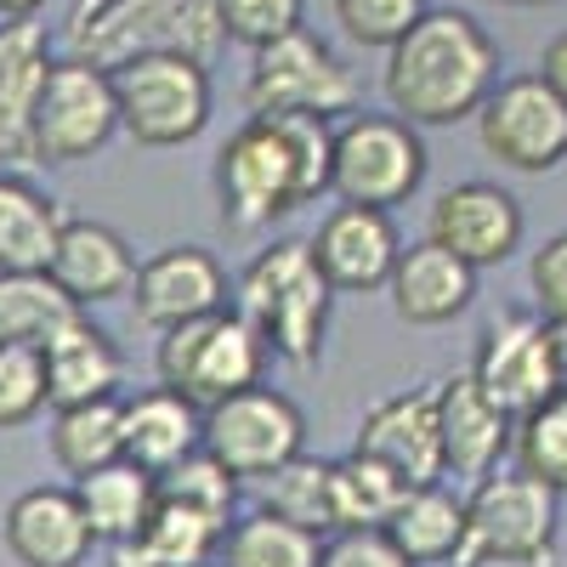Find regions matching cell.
<instances>
[{"label":"cell","mask_w":567,"mask_h":567,"mask_svg":"<svg viewBox=\"0 0 567 567\" xmlns=\"http://www.w3.org/2000/svg\"><path fill=\"white\" fill-rule=\"evenodd\" d=\"M550 398H567V323H550Z\"/></svg>","instance_id":"b9f144b4"},{"label":"cell","mask_w":567,"mask_h":567,"mask_svg":"<svg viewBox=\"0 0 567 567\" xmlns=\"http://www.w3.org/2000/svg\"><path fill=\"white\" fill-rule=\"evenodd\" d=\"M539 80L556 91V97L567 103V34H556L545 52H539Z\"/></svg>","instance_id":"60d3db41"},{"label":"cell","mask_w":567,"mask_h":567,"mask_svg":"<svg viewBox=\"0 0 567 567\" xmlns=\"http://www.w3.org/2000/svg\"><path fill=\"white\" fill-rule=\"evenodd\" d=\"M329 488H336V534H341V528H386L414 483H403L398 471L381 465L374 454L352 449L347 460L329 465Z\"/></svg>","instance_id":"f1b7e54d"},{"label":"cell","mask_w":567,"mask_h":567,"mask_svg":"<svg viewBox=\"0 0 567 567\" xmlns=\"http://www.w3.org/2000/svg\"><path fill=\"white\" fill-rule=\"evenodd\" d=\"M120 131L142 148H182L210 125V69L187 52H142L109 69Z\"/></svg>","instance_id":"8992f818"},{"label":"cell","mask_w":567,"mask_h":567,"mask_svg":"<svg viewBox=\"0 0 567 567\" xmlns=\"http://www.w3.org/2000/svg\"><path fill=\"white\" fill-rule=\"evenodd\" d=\"M109 567H159V561L148 556L142 539H120V545H109Z\"/></svg>","instance_id":"7bdbcfd3"},{"label":"cell","mask_w":567,"mask_h":567,"mask_svg":"<svg viewBox=\"0 0 567 567\" xmlns=\"http://www.w3.org/2000/svg\"><path fill=\"white\" fill-rule=\"evenodd\" d=\"M386 296H392V312L403 323L437 329V323H454L471 301H477V267L460 261L443 245H432V239H420V245L398 250Z\"/></svg>","instance_id":"7402d4cb"},{"label":"cell","mask_w":567,"mask_h":567,"mask_svg":"<svg viewBox=\"0 0 567 567\" xmlns=\"http://www.w3.org/2000/svg\"><path fill=\"white\" fill-rule=\"evenodd\" d=\"M437 398V437H443V477H488L499 454L511 449L516 420L477 386V374L460 369L432 386Z\"/></svg>","instance_id":"e0dca14e"},{"label":"cell","mask_w":567,"mask_h":567,"mask_svg":"<svg viewBox=\"0 0 567 567\" xmlns=\"http://www.w3.org/2000/svg\"><path fill=\"white\" fill-rule=\"evenodd\" d=\"M336 7V23L347 29V40L358 45H386L409 34V23L425 12V0H329Z\"/></svg>","instance_id":"74e56055"},{"label":"cell","mask_w":567,"mask_h":567,"mask_svg":"<svg viewBox=\"0 0 567 567\" xmlns=\"http://www.w3.org/2000/svg\"><path fill=\"white\" fill-rule=\"evenodd\" d=\"M45 7V0H0V23H12V18H34Z\"/></svg>","instance_id":"ee69618b"},{"label":"cell","mask_w":567,"mask_h":567,"mask_svg":"<svg viewBox=\"0 0 567 567\" xmlns=\"http://www.w3.org/2000/svg\"><path fill=\"white\" fill-rule=\"evenodd\" d=\"M381 534L403 550L409 567H443L465 545V499L443 483H414Z\"/></svg>","instance_id":"484cf974"},{"label":"cell","mask_w":567,"mask_h":567,"mask_svg":"<svg viewBox=\"0 0 567 567\" xmlns=\"http://www.w3.org/2000/svg\"><path fill=\"white\" fill-rule=\"evenodd\" d=\"M556 488L528 471H488L465 499V545L454 567H550L556 561Z\"/></svg>","instance_id":"5b68a950"},{"label":"cell","mask_w":567,"mask_h":567,"mask_svg":"<svg viewBox=\"0 0 567 567\" xmlns=\"http://www.w3.org/2000/svg\"><path fill=\"white\" fill-rule=\"evenodd\" d=\"M477 136L505 171L545 176L567 159V103L539 74L499 80L477 109Z\"/></svg>","instance_id":"7c38bea8"},{"label":"cell","mask_w":567,"mask_h":567,"mask_svg":"<svg viewBox=\"0 0 567 567\" xmlns=\"http://www.w3.org/2000/svg\"><path fill=\"white\" fill-rule=\"evenodd\" d=\"M256 488H261V511L284 516V523H296L307 534H323V539L336 534V488H329L323 460L296 454V460H284L272 477H261Z\"/></svg>","instance_id":"4dcf8cb0"},{"label":"cell","mask_w":567,"mask_h":567,"mask_svg":"<svg viewBox=\"0 0 567 567\" xmlns=\"http://www.w3.org/2000/svg\"><path fill=\"white\" fill-rule=\"evenodd\" d=\"M511 454H516V471H528L545 488L567 494V398H545L539 409L516 420Z\"/></svg>","instance_id":"836d02e7"},{"label":"cell","mask_w":567,"mask_h":567,"mask_svg":"<svg viewBox=\"0 0 567 567\" xmlns=\"http://www.w3.org/2000/svg\"><path fill=\"white\" fill-rule=\"evenodd\" d=\"M69 58L114 69L142 52H187L205 58L227 40L216 0H80L69 12Z\"/></svg>","instance_id":"277c9868"},{"label":"cell","mask_w":567,"mask_h":567,"mask_svg":"<svg viewBox=\"0 0 567 567\" xmlns=\"http://www.w3.org/2000/svg\"><path fill=\"white\" fill-rule=\"evenodd\" d=\"M329 165H336V125L323 114H250L216 154L221 221L250 239L329 194Z\"/></svg>","instance_id":"6da1fadb"},{"label":"cell","mask_w":567,"mask_h":567,"mask_svg":"<svg viewBox=\"0 0 567 567\" xmlns=\"http://www.w3.org/2000/svg\"><path fill=\"white\" fill-rule=\"evenodd\" d=\"M74 312H85V307H74L45 267L40 272H0V341L40 347Z\"/></svg>","instance_id":"1f68e13d"},{"label":"cell","mask_w":567,"mask_h":567,"mask_svg":"<svg viewBox=\"0 0 567 567\" xmlns=\"http://www.w3.org/2000/svg\"><path fill=\"white\" fill-rule=\"evenodd\" d=\"M40 358H45V398H52V409L91 403V398H120V386H125V352L114 347L109 329L91 323L85 312L63 318L52 336L40 341Z\"/></svg>","instance_id":"ffe728a7"},{"label":"cell","mask_w":567,"mask_h":567,"mask_svg":"<svg viewBox=\"0 0 567 567\" xmlns=\"http://www.w3.org/2000/svg\"><path fill=\"white\" fill-rule=\"evenodd\" d=\"M45 403V358L40 347L23 341H0V432H18L29 425Z\"/></svg>","instance_id":"d590c367"},{"label":"cell","mask_w":567,"mask_h":567,"mask_svg":"<svg viewBox=\"0 0 567 567\" xmlns=\"http://www.w3.org/2000/svg\"><path fill=\"white\" fill-rule=\"evenodd\" d=\"M318 556L323 534H307L272 511H250L239 523H227L216 545V567H318Z\"/></svg>","instance_id":"83f0119b"},{"label":"cell","mask_w":567,"mask_h":567,"mask_svg":"<svg viewBox=\"0 0 567 567\" xmlns=\"http://www.w3.org/2000/svg\"><path fill=\"white\" fill-rule=\"evenodd\" d=\"M120 131L114 109V80L109 69L85 63V58H52L34 103V165H80L91 154L109 148V136Z\"/></svg>","instance_id":"9c48e42d"},{"label":"cell","mask_w":567,"mask_h":567,"mask_svg":"<svg viewBox=\"0 0 567 567\" xmlns=\"http://www.w3.org/2000/svg\"><path fill=\"white\" fill-rule=\"evenodd\" d=\"M159 386L182 392L194 409H210L233 392H245L261 381L267 369V341L239 318V312H205V318H187L159 329Z\"/></svg>","instance_id":"52a82bcc"},{"label":"cell","mask_w":567,"mask_h":567,"mask_svg":"<svg viewBox=\"0 0 567 567\" xmlns=\"http://www.w3.org/2000/svg\"><path fill=\"white\" fill-rule=\"evenodd\" d=\"M494 7H550V0H494Z\"/></svg>","instance_id":"f6af8a7d"},{"label":"cell","mask_w":567,"mask_h":567,"mask_svg":"<svg viewBox=\"0 0 567 567\" xmlns=\"http://www.w3.org/2000/svg\"><path fill=\"white\" fill-rule=\"evenodd\" d=\"M358 454H374L381 465H392L403 483H437L443 477L437 398L432 392L381 398L358 425Z\"/></svg>","instance_id":"44dd1931"},{"label":"cell","mask_w":567,"mask_h":567,"mask_svg":"<svg viewBox=\"0 0 567 567\" xmlns=\"http://www.w3.org/2000/svg\"><path fill=\"white\" fill-rule=\"evenodd\" d=\"M499 85L494 34L454 7H425L403 40L386 45V97L409 125H460Z\"/></svg>","instance_id":"7a4b0ae2"},{"label":"cell","mask_w":567,"mask_h":567,"mask_svg":"<svg viewBox=\"0 0 567 567\" xmlns=\"http://www.w3.org/2000/svg\"><path fill=\"white\" fill-rule=\"evenodd\" d=\"M227 307V267L205 245H171L131 278V318L142 329H171Z\"/></svg>","instance_id":"2e32d148"},{"label":"cell","mask_w":567,"mask_h":567,"mask_svg":"<svg viewBox=\"0 0 567 567\" xmlns=\"http://www.w3.org/2000/svg\"><path fill=\"white\" fill-rule=\"evenodd\" d=\"M199 443H205V409H194L182 392L154 386V392L120 403V454L142 471H154V477H165Z\"/></svg>","instance_id":"cb8c5ba5"},{"label":"cell","mask_w":567,"mask_h":567,"mask_svg":"<svg viewBox=\"0 0 567 567\" xmlns=\"http://www.w3.org/2000/svg\"><path fill=\"white\" fill-rule=\"evenodd\" d=\"M312 261L329 278V290L341 296H369V290H386V278L398 267V227L392 210H374V205H336L318 233H312Z\"/></svg>","instance_id":"9a60e30c"},{"label":"cell","mask_w":567,"mask_h":567,"mask_svg":"<svg viewBox=\"0 0 567 567\" xmlns=\"http://www.w3.org/2000/svg\"><path fill=\"white\" fill-rule=\"evenodd\" d=\"M205 449L233 471V477L261 483L284 460H296L307 449V420L284 392L256 381V386L205 409Z\"/></svg>","instance_id":"8fae6325"},{"label":"cell","mask_w":567,"mask_h":567,"mask_svg":"<svg viewBox=\"0 0 567 567\" xmlns=\"http://www.w3.org/2000/svg\"><path fill=\"white\" fill-rule=\"evenodd\" d=\"M0 539L18 567H85L97 550L74 488H23L0 516Z\"/></svg>","instance_id":"ac0fdd59"},{"label":"cell","mask_w":567,"mask_h":567,"mask_svg":"<svg viewBox=\"0 0 567 567\" xmlns=\"http://www.w3.org/2000/svg\"><path fill=\"white\" fill-rule=\"evenodd\" d=\"M45 272L58 278V290L74 301V307H103V301H120L131 296V278H136V256L131 245L109 221H85V216H63L58 227V245H52V261Z\"/></svg>","instance_id":"d6986e66"},{"label":"cell","mask_w":567,"mask_h":567,"mask_svg":"<svg viewBox=\"0 0 567 567\" xmlns=\"http://www.w3.org/2000/svg\"><path fill=\"white\" fill-rule=\"evenodd\" d=\"M159 494L182 499V505H194V511H210L216 523H233V499H239V477L199 443L187 460H176L165 477H159Z\"/></svg>","instance_id":"e575fe53"},{"label":"cell","mask_w":567,"mask_h":567,"mask_svg":"<svg viewBox=\"0 0 567 567\" xmlns=\"http://www.w3.org/2000/svg\"><path fill=\"white\" fill-rule=\"evenodd\" d=\"M425 182V142L420 125L403 114H358L336 125V165H329V194L341 205L392 210Z\"/></svg>","instance_id":"ba28073f"},{"label":"cell","mask_w":567,"mask_h":567,"mask_svg":"<svg viewBox=\"0 0 567 567\" xmlns=\"http://www.w3.org/2000/svg\"><path fill=\"white\" fill-rule=\"evenodd\" d=\"M528 284H534L539 318H545V323H567V233H556L545 250H534Z\"/></svg>","instance_id":"ab89813d"},{"label":"cell","mask_w":567,"mask_h":567,"mask_svg":"<svg viewBox=\"0 0 567 567\" xmlns=\"http://www.w3.org/2000/svg\"><path fill=\"white\" fill-rule=\"evenodd\" d=\"M216 18H221V34L261 52V45L296 34L307 23V0H216Z\"/></svg>","instance_id":"8d00e7d4"},{"label":"cell","mask_w":567,"mask_h":567,"mask_svg":"<svg viewBox=\"0 0 567 567\" xmlns=\"http://www.w3.org/2000/svg\"><path fill=\"white\" fill-rule=\"evenodd\" d=\"M74 499L85 511L91 534H97V545H120V539H136L148 528L154 499H159V477L131 465V460H114V465H97V471H85V477H74Z\"/></svg>","instance_id":"d4e9b609"},{"label":"cell","mask_w":567,"mask_h":567,"mask_svg":"<svg viewBox=\"0 0 567 567\" xmlns=\"http://www.w3.org/2000/svg\"><path fill=\"white\" fill-rule=\"evenodd\" d=\"M245 109L250 114H323V120H336V114L358 109V80L301 23L296 34H284L256 52L250 80H245Z\"/></svg>","instance_id":"30bf717a"},{"label":"cell","mask_w":567,"mask_h":567,"mask_svg":"<svg viewBox=\"0 0 567 567\" xmlns=\"http://www.w3.org/2000/svg\"><path fill=\"white\" fill-rule=\"evenodd\" d=\"M239 312L256 336L267 341V352H278L284 363L312 369L323 352V329H329V278L312 261L307 239H278L267 250H256V261L239 272Z\"/></svg>","instance_id":"3957f363"},{"label":"cell","mask_w":567,"mask_h":567,"mask_svg":"<svg viewBox=\"0 0 567 567\" xmlns=\"http://www.w3.org/2000/svg\"><path fill=\"white\" fill-rule=\"evenodd\" d=\"M52 460L63 477H85L97 465L125 460L120 454V398H91L52 414Z\"/></svg>","instance_id":"f546056e"},{"label":"cell","mask_w":567,"mask_h":567,"mask_svg":"<svg viewBox=\"0 0 567 567\" xmlns=\"http://www.w3.org/2000/svg\"><path fill=\"white\" fill-rule=\"evenodd\" d=\"M477 386L511 414L523 420L528 409H539L550 398V323L539 312H494L483 323L477 358H471Z\"/></svg>","instance_id":"4fadbf2b"},{"label":"cell","mask_w":567,"mask_h":567,"mask_svg":"<svg viewBox=\"0 0 567 567\" xmlns=\"http://www.w3.org/2000/svg\"><path fill=\"white\" fill-rule=\"evenodd\" d=\"M318 567H409V561L381 528H341L323 539Z\"/></svg>","instance_id":"f35d334b"},{"label":"cell","mask_w":567,"mask_h":567,"mask_svg":"<svg viewBox=\"0 0 567 567\" xmlns=\"http://www.w3.org/2000/svg\"><path fill=\"white\" fill-rule=\"evenodd\" d=\"M221 534H227V523H216L210 511H194V505L159 494L148 528H142L136 539L148 545V556H154L159 567H210Z\"/></svg>","instance_id":"d6a6232c"},{"label":"cell","mask_w":567,"mask_h":567,"mask_svg":"<svg viewBox=\"0 0 567 567\" xmlns=\"http://www.w3.org/2000/svg\"><path fill=\"white\" fill-rule=\"evenodd\" d=\"M45 69H52V40H45L40 23H29V18L0 23V171L34 165L29 125H34Z\"/></svg>","instance_id":"603a6c76"},{"label":"cell","mask_w":567,"mask_h":567,"mask_svg":"<svg viewBox=\"0 0 567 567\" xmlns=\"http://www.w3.org/2000/svg\"><path fill=\"white\" fill-rule=\"evenodd\" d=\"M63 210L34 182L0 171V272H40L52 261Z\"/></svg>","instance_id":"4316f807"},{"label":"cell","mask_w":567,"mask_h":567,"mask_svg":"<svg viewBox=\"0 0 567 567\" xmlns=\"http://www.w3.org/2000/svg\"><path fill=\"white\" fill-rule=\"evenodd\" d=\"M425 239L454 250L471 267H499L523 245V205L494 182H454L449 194H437L432 216H425Z\"/></svg>","instance_id":"5bb4252c"}]
</instances>
